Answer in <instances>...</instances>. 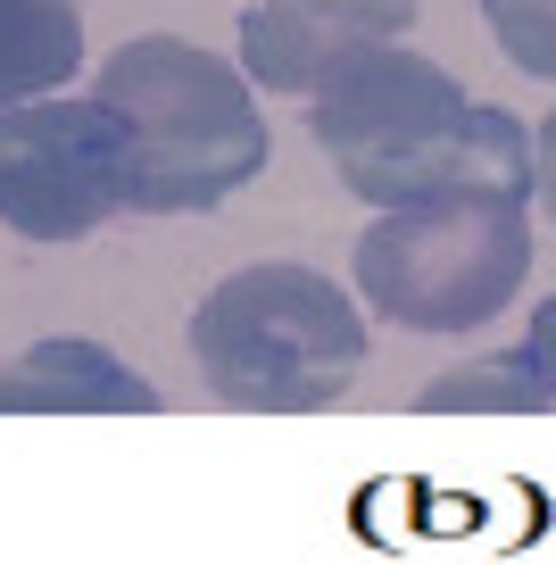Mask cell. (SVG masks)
<instances>
[{
  "label": "cell",
  "mask_w": 556,
  "mask_h": 565,
  "mask_svg": "<svg viewBox=\"0 0 556 565\" xmlns=\"http://www.w3.org/2000/svg\"><path fill=\"white\" fill-rule=\"evenodd\" d=\"M192 358L209 391L242 416H308L357 383L365 317L316 266H242L200 300Z\"/></svg>",
  "instance_id": "cell-3"
},
{
  "label": "cell",
  "mask_w": 556,
  "mask_h": 565,
  "mask_svg": "<svg viewBox=\"0 0 556 565\" xmlns=\"http://www.w3.org/2000/svg\"><path fill=\"white\" fill-rule=\"evenodd\" d=\"M457 407H515V416H539L548 391H539V366L523 350L506 358H482V366H457L424 391V416H457Z\"/></svg>",
  "instance_id": "cell-9"
},
{
  "label": "cell",
  "mask_w": 556,
  "mask_h": 565,
  "mask_svg": "<svg viewBox=\"0 0 556 565\" xmlns=\"http://www.w3.org/2000/svg\"><path fill=\"white\" fill-rule=\"evenodd\" d=\"M416 0H258L242 18V75L282 100H316L349 58L399 42Z\"/></svg>",
  "instance_id": "cell-6"
},
{
  "label": "cell",
  "mask_w": 556,
  "mask_h": 565,
  "mask_svg": "<svg viewBox=\"0 0 556 565\" xmlns=\"http://www.w3.org/2000/svg\"><path fill=\"white\" fill-rule=\"evenodd\" d=\"M92 100L125 134V209L192 216L225 209L266 167V117L216 51L183 34H141L100 67Z\"/></svg>",
  "instance_id": "cell-2"
},
{
  "label": "cell",
  "mask_w": 556,
  "mask_h": 565,
  "mask_svg": "<svg viewBox=\"0 0 556 565\" xmlns=\"http://www.w3.org/2000/svg\"><path fill=\"white\" fill-rule=\"evenodd\" d=\"M67 407H108V416H150L158 391L100 341H34L0 366V416H67Z\"/></svg>",
  "instance_id": "cell-7"
},
{
  "label": "cell",
  "mask_w": 556,
  "mask_h": 565,
  "mask_svg": "<svg viewBox=\"0 0 556 565\" xmlns=\"http://www.w3.org/2000/svg\"><path fill=\"white\" fill-rule=\"evenodd\" d=\"M316 150L341 167V183L374 209L449 192H532V134L523 117L473 100L449 67L424 51L374 42L316 92Z\"/></svg>",
  "instance_id": "cell-1"
},
{
  "label": "cell",
  "mask_w": 556,
  "mask_h": 565,
  "mask_svg": "<svg viewBox=\"0 0 556 565\" xmlns=\"http://www.w3.org/2000/svg\"><path fill=\"white\" fill-rule=\"evenodd\" d=\"M532 192L548 200V216H556V117L539 125V141H532Z\"/></svg>",
  "instance_id": "cell-12"
},
{
  "label": "cell",
  "mask_w": 556,
  "mask_h": 565,
  "mask_svg": "<svg viewBox=\"0 0 556 565\" xmlns=\"http://www.w3.org/2000/svg\"><path fill=\"white\" fill-rule=\"evenodd\" d=\"M125 209V134L100 100L0 108V225L25 242H84Z\"/></svg>",
  "instance_id": "cell-5"
},
{
  "label": "cell",
  "mask_w": 556,
  "mask_h": 565,
  "mask_svg": "<svg viewBox=\"0 0 556 565\" xmlns=\"http://www.w3.org/2000/svg\"><path fill=\"white\" fill-rule=\"evenodd\" d=\"M523 358L539 366V391H548V407H556V291L539 300V317H532V333H523Z\"/></svg>",
  "instance_id": "cell-11"
},
{
  "label": "cell",
  "mask_w": 556,
  "mask_h": 565,
  "mask_svg": "<svg viewBox=\"0 0 556 565\" xmlns=\"http://www.w3.org/2000/svg\"><path fill=\"white\" fill-rule=\"evenodd\" d=\"M84 9L75 0H0V108L75 84Z\"/></svg>",
  "instance_id": "cell-8"
},
{
  "label": "cell",
  "mask_w": 556,
  "mask_h": 565,
  "mask_svg": "<svg viewBox=\"0 0 556 565\" xmlns=\"http://www.w3.org/2000/svg\"><path fill=\"white\" fill-rule=\"evenodd\" d=\"M482 18L523 75L556 84V0H482Z\"/></svg>",
  "instance_id": "cell-10"
},
{
  "label": "cell",
  "mask_w": 556,
  "mask_h": 565,
  "mask_svg": "<svg viewBox=\"0 0 556 565\" xmlns=\"http://www.w3.org/2000/svg\"><path fill=\"white\" fill-rule=\"evenodd\" d=\"M532 275V192H449L357 233V291L407 333H473Z\"/></svg>",
  "instance_id": "cell-4"
}]
</instances>
